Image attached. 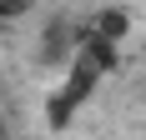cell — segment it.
Masks as SVG:
<instances>
[{
    "label": "cell",
    "instance_id": "6da1fadb",
    "mask_svg": "<svg viewBox=\"0 0 146 140\" xmlns=\"http://www.w3.org/2000/svg\"><path fill=\"white\" fill-rule=\"evenodd\" d=\"M81 55V40H76V25L71 20H45L40 30V45H35V60H40L45 70H71V60Z\"/></svg>",
    "mask_w": 146,
    "mask_h": 140
},
{
    "label": "cell",
    "instance_id": "7a4b0ae2",
    "mask_svg": "<svg viewBox=\"0 0 146 140\" xmlns=\"http://www.w3.org/2000/svg\"><path fill=\"white\" fill-rule=\"evenodd\" d=\"M101 80H106L101 70L91 65L86 55H76V60H71V70H66V80H60V95L71 100L76 110H86V105H91V95H96V85H101Z\"/></svg>",
    "mask_w": 146,
    "mask_h": 140
},
{
    "label": "cell",
    "instance_id": "3957f363",
    "mask_svg": "<svg viewBox=\"0 0 146 140\" xmlns=\"http://www.w3.org/2000/svg\"><path fill=\"white\" fill-rule=\"evenodd\" d=\"M86 30L96 35V40H111V45H126L136 35V15L121 10V5H101V10L86 20Z\"/></svg>",
    "mask_w": 146,
    "mask_h": 140
},
{
    "label": "cell",
    "instance_id": "277c9868",
    "mask_svg": "<svg viewBox=\"0 0 146 140\" xmlns=\"http://www.w3.org/2000/svg\"><path fill=\"white\" fill-rule=\"evenodd\" d=\"M76 40H81V55H86L91 65L101 70V75H116V65H121V45H111V40H96L86 25H76Z\"/></svg>",
    "mask_w": 146,
    "mask_h": 140
},
{
    "label": "cell",
    "instance_id": "5b68a950",
    "mask_svg": "<svg viewBox=\"0 0 146 140\" xmlns=\"http://www.w3.org/2000/svg\"><path fill=\"white\" fill-rule=\"evenodd\" d=\"M76 115H81V110L60 95V85H56V90L45 95V125H50V130H71V125H76Z\"/></svg>",
    "mask_w": 146,
    "mask_h": 140
},
{
    "label": "cell",
    "instance_id": "8992f818",
    "mask_svg": "<svg viewBox=\"0 0 146 140\" xmlns=\"http://www.w3.org/2000/svg\"><path fill=\"white\" fill-rule=\"evenodd\" d=\"M30 15V0H5L0 5V25H15V20H25Z\"/></svg>",
    "mask_w": 146,
    "mask_h": 140
},
{
    "label": "cell",
    "instance_id": "52a82bcc",
    "mask_svg": "<svg viewBox=\"0 0 146 140\" xmlns=\"http://www.w3.org/2000/svg\"><path fill=\"white\" fill-rule=\"evenodd\" d=\"M0 140H15V135H10V120H5V115H0Z\"/></svg>",
    "mask_w": 146,
    "mask_h": 140
}]
</instances>
